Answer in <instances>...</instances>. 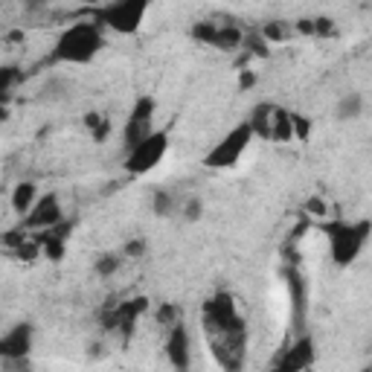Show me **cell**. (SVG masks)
<instances>
[{
  "label": "cell",
  "mask_w": 372,
  "mask_h": 372,
  "mask_svg": "<svg viewBox=\"0 0 372 372\" xmlns=\"http://www.w3.org/2000/svg\"><path fill=\"white\" fill-rule=\"evenodd\" d=\"M67 93H70V82L67 79H50L44 85V96H47V99H64Z\"/></svg>",
  "instance_id": "obj_35"
},
{
  "label": "cell",
  "mask_w": 372,
  "mask_h": 372,
  "mask_svg": "<svg viewBox=\"0 0 372 372\" xmlns=\"http://www.w3.org/2000/svg\"><path fill=\"white\" fill-rule=\"evenodd\" d=\"M256 140L253 137V128H250V123L247 120H242V123H236L233 125L219 143H215L204 158H201V163L207 166V169H212V172H227V169H236L239 163H242V158L247 154V149H250V143Z\"/></svg>",
  "instance_id": "obj_4"
},
{
  "label": "cell",
  "mask_w": 372,
  "mask_h": 372,
  "mask_svg": "<svg viewBox=\"0 0 372 372\" xmlns=\"http://www.w3.org/2000/svg\"><path fill=\"white\" fill-rule=\"evenodd\" d=\"M38 198H41V195H38V184L35 181H21L9 195V207H12L15 215H21V221H24L32 212V207L38 204Z\"/></svg>",
  "instance_id": "obj_15"
},
{
  "label": "cell",
  "mask_w": 372,
  "mask_h": 372,
  "mask_svg": "<svg viewBox=\"0 0 372 372\" xmlns=\"http://www.w3.org/2000/svg\"><path fill=\"white\" fill-rule=\"evenodd\" d=\"M259 85V73L256 70H250V67H239V90L247 93Z\"/></svg>",
  "instance_id": "obj_36"
},
{
  "label": "cell",
  "mask_w": 372,
  "mask_h": 372,
  "mask_svg": "<svg viewBox=\"0 0 372 372\" xmlns=\"http://www.w3.org/2000/svg\"><path fill=\"white\" fill-rule=\"evenodd\" d=\"M204 212H207V204H204L201 195H189V198L181 204V219L186 224H198L204 219Z\"/></svg>",
  "instance_id": "obj_29"
},
{
  "label": "cell",
  "mask_w": 372,
  "mask_h": 372,
  "mask_svg": "<svg viewBox=\"0 0 372 372\" xmlns=\"http://www.w3.org/2000/svg\"><path fill=\"white\" fill-rule=\"evenodd\" d=\"M315 134V120L300 111H294V143H308Z\"/></svg>",
  "instance_id": "obj_30"
},
{
  "label": "cell",
  "mask_w": 372,
  "mask_h": 372,
  "mask_svg": "<svg viewBox=\"0 0 372 372\" xmlns=\"http://www.w3.org/2000/svg\"><path fill=\"white\" fill-rule=\"evenodd\" d=\"M18 82H24V70L18 64H4L0 67V99L4 105H9L12 99V90L18 88Z\"/></svg>",
  "instance_id": "obj_23"
},
{
  "label": "cell",
  "mask_w": 372,
  "mask_h": 372,
  "mask_svg": "<svg viewBox=\"0 0 372 372\" xmlns=\"http://www.w3.org/2000/svg\"><path fill=\"white\" fill-rule=\"evenodd\" d=\"M35 239H38V244H41L44 259H50V262H62V259L67 256V244H70V239H64L58 230L35 233Z\"/></svg>",
  "instance_id": "obj_16"
},
{
  "label": "cell",
  "mask_w": 372,
  "mask_h": 372,
  "mask_svg": "<svg viewBox=\"0 0 372 372\" xmlns=\"http://www.w3.org/2000/svg\"><path fill=\"white\" fill-rule=\"evenodd\" d=\"M123 268V256H116V253H99V256L93 259V273L99 280H111L116 277V270Z\"/></svg>",
  "instance_id": "obj_27"
},
{
  "label": "cell",
  "mask_w": 372,
  "mask_h": 372,
  "mask_svg": "<svg viewBox=\"0 0 372 372\" xmlns=\"http://www.w3.org/2000/svg\"><path fill=\"white\" fill-rule=\"evenodd\" d=\"M294 35L315 38V18H297V21H294Z\"/></svg>",
  "instance_id": "obj_37"
},
{
  "label": "cell",
  "mask_w": 372,
  "mask_h": 372,
  "mask_svg": "<svg viewBox=\"0 0 372 372\" xmlns=\"http://www.w3.org/2000/svg\"><path fill=\"white\" fill-rule=\"evenodd\" d=\"M149 303H151L149 297H131V300H123V303H111L113 315H116V335H123L128 340L137 320L149 311Z\"/></svg>",
  "instance_id": "obj_12"
},
{
  "label": "cell",
  "mask_w": 372,
  "mask_h": 372,
  "mask_svg": "<svg viewBox=\"0 0 372 372\" xmlns=\"http://www.w3.org/2000/svg\"><path fill=\"white\" fill-rule=\"evenodd\" d=\"M364 108H366V99L361 90H346L338 96L335 102V120L338 123H355L364 116Z\"/></svg>",
  "instance_id": "obj_14"
},
{
  "label": "cell",
  "mask_w": 372,
  "mask_h": 372,
  "mask_svg": "<svg viewBox=\"0 0 372 372\" xmlns=\"http://www.w3.org/2000/svg\"><path fill=\"white\" fill-rule=\"evenodd\" d=\"M259 32H262V38L270 47H280V44H285V41L294 38V24L282 21V18H280V21H277V18H270V21H265L259 27Z\"/></svg>",
  "instance_id": "obj_21"
},
{
  "label": "cell",
  "mask_w": 372,
  "mask_h": 372,
  "mask_svg": "<svg viewBox=\"0 0 372 372\" xmlns=\"http://www.w3.org/2000/svg\"><path fill=\"white\" fill-rule=\"evenodd\" d=\"M82 125L88 128V134L93 137V143H108V137H111V131H113V125H111V120L102 113V111H88L85 116H82Z\"/></svg>",
  "instance_id": "obj_19"
},
{
  "label": "cell",
  "mask_w": 372,
  "mask_h": 372,
  "mask_svg": "<svg viewBox=\"0 0 372 372\" xmlns=\"http://www.w3.org/2000/svg\"><path fill=\"white\" fill-rule=\"evenodd\" d=\"M285 277H288V294H291V308H294V329H297V335H303V326H305V300H308V294H305V280H303V273L300 268H288L285 270Z\"/></svg>",
  "instance_id": "obj_13"
},
{
  "label": "cell",
  "mask_w": 372,
  "mask_h": 372,
  "mask_svg": "<svg viewBox=\"0 0 372 372\" xmlns=\"http://www.w3.org/2000/svg\"><path fill=\"white\" fill-rule=\"evenodd\" d=\"M32 346H35V326L29 320H21V323H15L9 331H4V338H0V358L4 361L29 358Z\"/></svg>",
  "instance_id": "obj_11"
},
{
  "label": "cell",
  "mask_w": 372,
  "mask_h": 372,
  "mask_svg": "<svg viewBox=\"0 0 372 372\" xmlns=\"http://www.w3.org/2000/svg\"><path fill=\"white\" fill-rule=\"evenodd\" d=\"M149 0H111V4L102 6H93L85 15L90 21H96L105 32H116V35H137L146 24V15H149Z\"/></svg>",
  "instance_id": "obj_3"
},
{
  "label": "cell",
  "mask_w": 372,
  "mask_h": 372,
  "mask_svg": "<svg viewBox=\"0 0 372 372\" xmlns=\"http://www.w3.org/2000/svg\"><path fill=\"white\" fill-rule=\"evenodd\" d=\"M67 219L64 215V207H62V198H58V192H47L38 198V204L32 207V212L21 221L29 233H44V230H53Z\"/></svg>",
  "instance_id": "obj_9"
},
{
  "label": "cell",
  "mask_w": 372,
  "mask_h": 372,
  "mask_svg": "<svg viewBox=\"0 0 372 372\" xmlns=\"http://www.w3.org/2000/svg\"><path fill=\"white\" fill-rule=\"evenodd\" d=\"M219 27H221V24H215V21H195V24L189 27V38H192V41H198L201 47H212V50H215Z\"/></svg>",
  "instance_id": "obj_25"
},
{
  "label": "cell",
  "mask_w": 372,
  "mask_h": 372,
  "mask_svg": "<svg viewBox=\"0 0 372 372\" xmlns=\"http://www.w3.org/2000/svg\"><path fill=\"white\" fill-rule=\"evenodd\" d=\"M154 323L163 326L166 331L174 329L178 323H184V311L178 303H158V308H154Z\"/></svg>",
  "instance_id": "obj_26"
},
{
  "label": "cell",
  "mask_w": 372,
  "mask_h": 372,
  "mask_svg": "<svg viewBox=\"0 0 372 372\" xmlns=\"http://www.w3.org/2000/svg\"><path fill=\"white\" fill-rule=\"evenodd\" d=\"M338 35V24H335V18H329V15H317L315 18V38H335Z\"/></svg>",
  "instance_id": "obj_34"
},
{
  "label": "cell",
  "mask_w": 372,
  "mask_h": 372,
  "mask_svg": "<svg viewBox=\"0 0 372 372\" xmlns=\"http://www.w3.org/2000/svg\"><path fill=\"white\" fill-rule=\"evenodd\" d=\"M369 352H372V346H369Z\"/></svg>",
  "instance_id": "obj_40"
},
{
  "label": "cell",
  "mask_w": 372,
  "mask_h": 372,
  "mask_svg": "<svg viewBox=\"0 0 372 372\" xmlns=\"http://www.w3.org/2000/svg\"><path fill=\"white\" fill-rule=\"evenodd\" d=\"M207 346L212 352L215 364L224 372H242L247 364V326L242 329H227V331H212L204 335Z\"/></svg>",
  "instance_id": "obj_6"
},
{
  "label": "cell",
  "mask_w": 372,
  "mask_h": 372,
  "mask_svg": "<svg viewBox=\"0 0 372 372\" xmlns=\"http://www.w3.org/2000/svg\"><path fill=\"white\" fill-rule=\"evenodd\" d=\"M270 143H294V111L277 105L270 123Z\"/></svg>",
  "instance_id": "obj_18"
},
{
  "label": "cell",
  "mask_w": 372,
  "mask_h": 372,
  "mask_svg": "<svg viewBox=\"0 0 372 372\" xmlns=\"http://www.w3.org/2000/svg\"><path fill=\"white\" fill-rule=\"evenodd\" d=\"M32 236H29V230L24 227V224H18V227H12V230H6L4 233V247L12 253V250H18V247H21L24 242H29Z\"/></svg>",
  "instance_id": "obj_32"
},
{
  "label": "cell",
  "mask_w": 372,
  "mask_h": 372,
  "mask_svg": "<svg viewBox=\"0 0 372 372\" xmlns=\"http://www.w3.org/2000/svg\"><path fill=\"white\" fill-rule=\"evenodd\" d=\"M4 369H6V372H29L32 364H29V358H21V361H4Z\"/></svg>",
  "instance_id": "obj_38"
},
{
  "label": "cell",
  "mask_w": 372,
  "mask_h": 372,
  "mask_svg": "<svg viewBox=\"0 0 372 372\" xmlns=\"http://www.w3.org/2000/svg\"><path fill=\"white\" fill-rule=\"evenodd\" d=\"M172 149V140H169V131L158 128L151 137H146V140L140 146H134L131 151H125V160H123V169L128 178H143V174L154 172L163 160L166 154Z\"/></svg>",
  "instance_id": "obj_5"
},
{
  "label": "cell",
  "mask_w": 372,
  "mask_h": 372,
  "mask_svg": "<svg viewBox=\"0 0 372 372\" xmlns=\"http://www.w3.org/2000/svg\"><path fill=\"white\" fill-rule=\"evenodd\" d=\"M361 372H372V366H364V369H361Z\"/></svg>",
  "instance_id": "obj_39"
},
{
  "label": "cell",
  "mask_w": 372,
  "mask_h": 372,
  "mask_svg": "<svg viewBox=\"0 0 372 372\" xmlns=\"http://www.w3.org/2000/svg\"><path fill=\"white\" fill-rule=\"evenodd\" d=\"M163 355L172 366V372H192V335L186 323H178L166 331L163 340Z\"/></svg>",
  "instance_id": "obj_10"
},
{
  "label": "cell",
  "mask_w": 372,
  "mask_h": 372,
  "mask_svg": "<svg viewBox=\"0 0 372 372\" xmlns=\"http://www.w3.org/2000/svg\"><path fill=\"white\" fill-rule=\"evenodd\" d=\"M154 113H158V99L151 93H140L134 99L128 116H125V125H123V143L125 151H131L134 146H140L146 137H151L154 131Z\"/></svg>",
  "instance_id": "obj_7"
},
{
  "label": "cell",
  "mask_w": 372,
  "mask_h": 372,
  "mask_svg": "<svg viewBox=\"0 0 372 372\" xmlns=\"http://www.w3.org/2000/svg\"><path fill=\"white\" fill-rule=\"evenodd\" d=\"M12 256H15L18 262H24V265H32V262H38V259H41L44 253H41V244H38V239L32 236L29 242H24V244L18 247V250H12Z\"/></svg>",
  "instance_id": "obj_31"
},
{
  "label": "cell",
  "mask_w": 372,
  "mask_h": 372,
  "mask_svg": "<svg viewBox=\"0 0 372 372\" xmlns=\"http://www.w3.org/2000/svg\"><path fill=\"white\" fill-rule=\"evenodd\" d=\"M174 209H178V204H174V195L169 189H154L151 192V212L158 215V219H169Z\"/></svg>",
  "instance_id": "obj_28"
},
{
  "label": "cell",
  "mask_w": 372,
  "mask_h": 372,
  "mask_svg": "<svg viewBox=\"0 0 372 372\" xmlns=\"http://www.w3.org/2000/svg\"><path fill=\"white\" fill-rule=\"evenodd\" d=\"M102 50H105V29L85 15L55 35L41 67H82L90 64Z\"/></svg>",
  "instance_id": "obj_1"
},
{
  "label": "cell",
  "mask_w": 372,
  "mask_h": 372,
  "mask_svg": "<svg viewBox=\"0 0 372 372\" xmlns=\"http://www.w3.org/2000/svg\"><path fill=\"white\" fill-rule=\"evenodd\" d=\"M329 242V256L338 268L355 265L372 239V219H329L320 224Z\"/></svg>",
  "instance_id": "obj_2"
},
{
  "label": "cell",
  "mask_w": 372,
  "mask_h": 372,
  "mask_svg": "<svg viewBox=\"0 0 372 372\" xmlns=\"http://www.w3.org/2000/svg\"><path fill=\"white\" fill-rule=\"evenodd\" d=\"M273 102H259L256 108H253L250 113H247V123H250V128H253V137L256 140H268L270 143V123H273Z\"/></svg>",
  "instance_id": "obj_17"
},
{
  "label": "cell",
  "mask_w": 372,
  "mask_h": 372,
  "mask_svg": "<svg viewBox=\"0 0 372 372\" xmlns=\"http://www.w3.org/2000/svg\"><path fill=\"white\" fill-rule=\"evenodd\" d=\"M315 361H317V343L303 331V335H297L282 349V355L273 358L270 372H308L315 366Z\"/></svg>",
  "instance_id": "obj_8"
},
{
  "label": "cell",
  "mask_w": 372,
  "mask_h": 372,
  "mask_svg": "<svg viewBox=\"0 0 372 372\" xmlns=\"http://www.w3.org/2000/svg\"><path fill=\"white\" fill-rule=\"evenodd\" d=\"M146 253H149V239L146 236H134V239H128L125 244H123V256L125 259H143L146 256Z\"/></svg>",
  "instance_id": "obj_33"
},
{
  "label": "cell",
  "mask_w": 372,
  "mask_h": 372,
  "mask_svg": "<svg viewBox=\"0 0 372 372\" xmlns=\"http://www.w3.org/2000/svg\"><path fill=\"white\" fill-rule=\"evenodd\" d=\"M303 215L305 219H315L317 224H323V221H329V212H331V204H329V198L326 195H320V192H315V195H308V198L303 201Z\"/></svg>",
  "instance_id": "obj_22"
},
{
  "label": "cell",
  "mask_w": 372,
  "mask_h": 372,
  "mask_svg": "<svg viewBox=\"0 0 372 372\" xmlns=\"http://www.w3.org/2000/svg\"><path fill=\"white\" fill-rule=\"evenodd\" d=\"M242 53L247 58H270V44L262 38L259 29H244V44H242Z\"/></svg>",
  "instance_id": "obj_24"
},
{
  "label": "cell",
  "mask_w": 372,
  "mask_h": 372,
  "mask_svg": "<svg viewBox=\"0 0 372 372\" xmlns=\"http://www.w3.org/2000/svg\"><path fill=\"white\" fill-rule=\"evenodd\" d=\"M242 44H244V29L239 24H221L219 27L215 50H221V53H242Z\"/></svg>",
  "instance_id": "obj_20"
}]
</instances>
